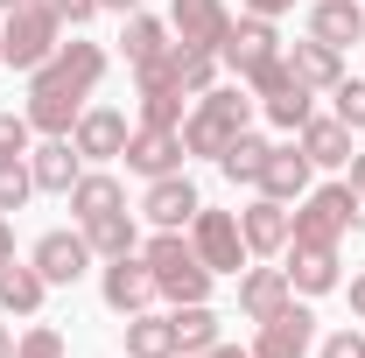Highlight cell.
Segmentation results:
<instances>
[{
    "mask_svg": "<svg viewBox=\"0 0 365 358\" xmlns=\"http://www.w3.org/2000/svg\"><path fill=\"white\" fill-rule=\"evenodd\" d=\"M106 78V49L98 43H56L43 71H29V127L36 134H71L85 113V91Z\"/></svg>",
    "mask_w": 365,
    "mask_h": 358,
    "instance_id": "6da1fadb",
    "label": "cell"
},
{
    "mask_svg": "<svg viewBox=\"0 0 365 358\" xmlns=\"http://www.w3.org/2000/svg\"><path fill=\"white\" fill-rule=\"evenodd\" d=\"M246 120H253V98H246L239 85H225V91L211 85L204 98H197V113L182 120V155H211V162H218L232 140L246 134Z\"/></svg>",
    "mask_w": 365,
    "mask_h": 358,
    "instance_id": "7a4b0ae2",
    "label": "cell"
},
{
    "mask_svg": "<svg viewBox=\"0 0 365 358\" xmlns=\"http://www.w3.org/2000/svg\"><path fill=\"white\" fill-rule=\"evenodd\" d=\"M56 29H63V14H56L49 0H21V7H7V21H0V63H14V71H43L49 56H56Z\"/></svg>",
    "mask_w": 365,
    "mask_h": 358,
    "instance_id": "3957f363",
    "label": "cell"
},
{
    "mask_svg": "<svg viewBox=\"0 0 365 358\" xmlns=\"http://www.w3.org/2000/svg\"><path fill=\"white\" fill-rule=\"evenodd\" d=\"M359 204H365V197L351 190V183H323V190H309V204L288 218V246H337V239L365 218Z\"/></svg>",
    "mask_w": 365,
    "mask_h": 358,
    "instance_id": "277c9868",
    "label": "cell"
},
{
    "mask_svg": "<svg viewBox=\"0 0 365 358\" xmlns=\"http://www.w3.org/2000/svg\"><path fill=\"white\" fill-rule=\"evenodd\" d=\"M140 260L155 274V295H169V302H204L211 295V267L197 260V246H182L176 232H155Z\"/></svg>",
    "mask_w": 365,
    "mask_h": 358,
    "instance_id": "5b68a950",
    "label": "cell"
},
{
    "mask_svg": "<svg viewBox=\"0 0 365 358\" xmlns=\"http://www.w3.org/2000/svg\"><path fill=\"white\" fill-rule=\"evenodd\" d=\"M190 246H197V260L211 274H239L246 267V232H239L232 211H197V218H190Z\"/></svg>",
    "mask_w": 365,
    "mask_h": 358,
    "instance_id": "8992f818",
    "label": "cell"
},
{
    "mask_svg": "<svg viewBox=\"0 0 365 358\" xmlns=\"http://www.w3.org/2000/svg\"><path fill=\"white\" fill-rule=\"evenodd\" d=\"M169 29L182 36V49H211L218 56V43L232 36V14H225V0H176Z\"/></svg>",
    "mask_w": 365,
    "mask_h": 358,
    "instance_id": "52a82bcc",
    "label": "cell"
},
{
    "mask_svg": "<svg viewBox=\"0 0 365 358\" xmlns=\"http://www.w3.org/2000/svg\"><path fill=\"white\" fill-rule=\"evenodd\" d=\"M85 267H91V239L85 232H43V239H36V274H43L49 288H71Z\"/></svg>",
    "mask_w": 365,
    "mask_h": 358,
    "instance_id": "ba28073f",
    "label": "cell"
},
{
    "mask_svg": "<svg viewBox=\"0 0 365 358\" xmlns=\"http://www.w3.org/2000/svg\"><path fill=\"white\" fill-rule=\"evenodd\" d=\"M309 344H317V316L302 310V302H288L281 316H267V323H260L253 358H309Z\"/></svg>",
    "mask_w": 365,
    "mask_h": 358,
    "instance_id": "9c48e42d",
    "label": "cell"
},
{
    "mask_svg": "<svg viewBox=\"0 0 365 358\" xmlns=\"http://www.w3.org/2000/svg\"><path fill=\"white\" fill-rule=\"evenodd\" d=\"M98 288H106V310H120V316H140L155 302V274H148V260H134V253H120Z\"/></svg>",
    "mask_w": 365,
    "mask_h": 358,
    "instance_id": "30bf717a",
    "label": "cell"
},
{
    "mask_svg": "<svg viewBox=\"0 0 365 358\" xmlns=\"http://www.w3.org/2000/svg\"><path fill=\"white\" fill-rule=\"evenodd\" d=\"M140 211H148V218L162 225V232H176V225H190L197 211H204V204H197V183H190V176L176 169V176H155V183H148Z\"/></svg>",
    "mask_w": 365,
    "mask_h": 358,
    "instance_id": "8fae6325",
    "label": "cell"
},
{
    "mask_svg": "<svg viewBox=\"0 0 365 358\" xmlns=\"http://www.w3.org/2000/svg\"><path fill=\"white\" fill-rule=\"evenodd\" d=\"M127 169H140V176H176L182 169V134L176 127H140V134H127Z\"/></svg>",
    "mask_w": 365,
    "mask_h": 358,
    "instance_id": "7c38bea8",
    "label": "cell"
},
{
    "mask_svg": "<svg viewBox=\"0 0 365 358\" xmlns=\"http://www.w3.org/2000/svg\"><path fill=\"white\" fill-rule=\"evenodd\" d=\"M218 56H225L232 71L246 78L253 63H267V56H281V36H274V21H267V14H253V21H232V36L218 43Z\"/></svg>",
    "mask_w": 365,
    "mask_h": 358,
    "instance_id": "4fadbf2b",
    "label": "cell"
},
{
    "mask_svg": "<svg viewBox=\"0 0 365 358\" xmlns=\"http://www.w3.org/2000/svg\"><path fill=\"white\" fill-rule=\"evenodd\" d=\"M71 148H78V155H91V162L127 155V120H120L113 106H91V113H78V127H71Z\"/></svg>",
    "mask_w": 365,
    "mask_h": 358,
    "instance_id": "5bb4252c",
    "label": "cell"
},
{
    "mask_svg": "<svg viewBox=\"0 0 365 358\" xmlns=\"http://www.w3.org/2000/svg\"><path fill=\"white\" fill-rule=\"evenodd\" d=\"M288 302H295V288H288V267H253L246 281H239V310L253 316V323L281 316Z\"/></svg>",
    "mask_w": 365,
    "mask_h": 358,
    "instance_id": "9a60e30c",
    "label": "cell"
},
{
    "mask_svg": "<svg viewBox=\"0 0 365 358\" xmlns=\"http://www.w3.org/2000/svg\"><path fill=\"white\" fill-rule=\"evenodd\" d=\"M309 155L302 148H274L267 169H260V197H274V204H288V197H309Z\"/></svg>",
    "mask_w": 365,
    "mask_h": 358,
    "instance_id": "2e32d148",
    "label": "cell"
},
{
    "mask_svg": "<svg viewBox=\"0 0 365 358\" xmlns=\"http://www.w3.org/2000/svg\"><path fill=\"white\" fill-rule=\"evenodd\" d=\"M239 232H246V253H281L288 246V204H274V197L246 204L239 211Z\"/></svg>",
    "mask_w": 365,
    "mask_h": 358,
    "instance_id": "e0dca14e",
    "label": "cell"
},
{
    "mask_svg": "<svg viewBox=\"0 0 365 358\" xmlns=\"http://www.w3.org/2000/svg\"><path fill=\"white\" fill-rule=\"evenodd\" d=\"M29 169H36V190L71 197V183H78V148H71V134H49L43 148L29 155Z\"/></svg>",
    "mask_w": 365,
    "mask_h": 358,
    "instance_id": "ac0fdd59",
    "label": "cell"
},
{
    "mask_svg": "<svg viewBox=\"0 0 365 358\" xmlns=\"http://www.w3.org/2000/svg\"><path fill=\"white\" fill-rule=\"evenodd\" d=\"M309 36L330 49H344V43H365V14H359V0H317V14H309Z\"/></svg>",
    "mask_w": 365,
    "mask_h": 358,
    "instance_id": "d6986e66",
    "label": "cell"
},
{
    "mask_svg": "<svg viewBox=\"0 0 365 358\" xmlns=\"http://www.w3.org/2000/svg\"><path fill=\"white\" fill-rule=\"evenodd\" d=\"M295 134H302V155H309V162H323V169L351 162V127H344V120H317V113H309Z\"/></svg>",
    "mask_w": 365,
    "mask_h": 358,
    "instance_id": "ffe728a7",
    "label": "cell"
},
{
    "mask_svg": "<svg viewBox=\"0 0 365 358\" xmlns=\"http://www.w3.org/2000/svg\"><path fill=\"white\" fill-rule=\"evenodd\" d=\"M288 288H302V295H330V288H337V246H295V260H288Z\"/></svg>",
    "mask_w": 365,
    "mask_h": 358,
    "instance_id": "44dd1931",
    "label": "cell"
},
{
    "mask_svg": "<svg viewBox=\"0 0 365 358\" xmlns=\"http://www.w3.org/2000/svg\"><path fill=\"white\" fill-rule=\"evenodd\" d=\"M288 71H295V78H302L309 91H330L337 78H344V63H337V49H330V43H317V36L288 49Z\"/></svg>",
    "mask_w": 365,
    "mask_h": 358,
    "instance_id": "7402d4cb",
    "label": "cell"
},
{
    "mask_svg": "<svg viewBox=\"0 0 365 358\" xmlns=\"http://www.w3.org/2000/svg\"><path fill=\"white\" fill-rule=\"evenodd\" d=\"M127 358H182L176 352V323L169 316H127Z\"/></svg>",
    "mask_w": 365,
    "mask_h": 358,
    "instance_id": "603a6c76",
    "label": "cell"
},
{
    "mask_svg": "<svg viewBox=\"0 0 365 358\" xmlns=\"http://www.w3.org/2000/svg\"><path fill=\"white\" fill-rule=\"evenodd\" d=\"M120 49H127V63H134V71H148V63H162L176 43H169V29H162L155 14H127V36H120Z\"/></svg>",
    "mask_w": 365,
    "mask_h": 358,
    "instance_id": "cb8c5ba5",
    "label": "cell"
},
{
    "mask_svg": "<svg viewBox=\"0 0 365 358\" xmlns=\"http://www.w3.org/2000/svg\"><path fill=\"white\" fill-rule=\"evenodd\" d=\"M43 274H36V260H29V267H14V260H7V267H0V310L7 316H36L43 310Z\"/></svg>",
    "mask_w": 365,
    "mask_h": 358,
    "instance_id": "d4e9b609",
    "label": "cell"
},
{
    "mask_svg": "<svg viewBox=\"0 0 365 358\" xmlns=\"http://www.w3.org/2000/svg\"><path fill=\"white\" fill-rule=\"evenodd\" d=\"M71 211L91 225V218H106V211H127V190H120L113 176H78L71 183Z\"/></svg>",
    "mask_w": 365,
    "mask_h": 358,
    "instance_id": "484cf974",
    "label": "cell"
},
{
    "mask_svg": "<svg viewBox=\"0 0 365 358\" xmlns=\"http://www.w3.org/2000/svg\"><path fill=\"white\" fill-rule=\"evenodd\" d=\"M267 155H274V140H260V134H239L218 155V169H225L232 183H260V169H267Z\"/></svg>",
    "mask_w": 365,
    "mask_h": 358,
    "instance_id": "4316f807",
    "label": "cell"
},
{
    "mask_svg": "<svg viewBox=\"0 0 365 358\" xmlns=\"http://www.w3.org/2000/svg\"><path fill=\"white\" fill-rule=\"evenodd\" d=\"M176 352H204V344H218V316L204 310V302H176Z\"/></svg>",
    "mask_w": 365,
    "mask_h": 358,
    "instance_id": "83f0119b",
    "label": "cell"
},
{
    "mask_svg": "<svg viewBox=\"0 0 365 358\" xmlns=\"http://www.w3.org/2000/svg\"><path fill=\"white\" fill-rule=\"evenodd\" d=\"M85 239H91V253L120 260V253H134V218H127V211H106V218L85 225Z\"/></svg>",
    "mask_w": 365,
    "mask_h": 358,
    "instance_id": "f1b7e54d",
    "label": "cell"
},
{
    "mask_svg": "<svg viewBox=\"0 0 365 358\" xmlns=\"http://www.w3.org/2000/svg\"><path fill=\"white\" fill-rule=\"evenodd\" d=\"M211 71H218V56H211V49H169V78H176L182 91H197V98H204V91H211Z\"/></svg>",
    "mask_w": 365,
    "mask_h": 358,
    "instance_id": "f546056e",
    "label": "cell"
},
{
    "mask_svg": "<svg viewBox=\"0 0 365 358\" xmlns=\"http://www.w3.org/2000/svg\"><path fill=\"white\" fill-rule=\"evenodd\" d=\"M29 190H36L29 155H0V211H21V204H29Z\"/></svg>",
    "mask_w": 365,
    "mask_h": 358,
    "instance_id": "4dcf8cb0",
    "label": "cell"
},
{
    "mask_svg": "<svg viewBox=\"0 0 365 358\" xmlns=\"http://www.w3.org/2000/svg\"><path fill=\"white\" fill-rule=\"evenodd\" d=\"M140 127H176V134H182V91L176 85L140 91Z\"/></svg>",
    "mask_w": 365,
    "mask_h": 358,
    "instance_id": "1f68e13d",
    "label": "cell"
},
{
    "mask_svg": "<svg viewBox=\"0 0 365 358\" xmlns=\"http://www.w3.org/2000/svg\"><path fill=\"white\" fill-rule=\"evenodd\" d=\"M260 106H267L274 127H288V134H295V127L309 120V85H288V91H274V98H260Z\"/></svg>",
    "mask_w": 365,
    "mask_h": 358,
    "instance_id": "d6a6232c",
    "label": "cell"
},
{
    "mask_svg": "<svg viewBox=\"0 0 365 358\" xmlns=\"http://www.w3.org/2000/svg\"><path fill=\"white\" fill-rule=\"evenodd\" d=\"M288 85H302V78L288 71V56H267V63L246 71V91H253V98H274V91H288Z\"/></svg>",
    "mask_w": 365,
    "mask_h": 358,
    "instance_id": "836d02e7",
    "label": "cell"
},
{
    "mask_svg": "<svg viewBox=\"0 0 365 358\" xmlns=\"http://www.w3.org/2000/svg\"><path fill=\"white\" fill-rule=\"evenodd\" d=\"M337 120H344V127H365V78H337Z\"/></svg>",
    "mask_w": 365,
    "mask_h": 358,
    "instance_id": "e575fe53",
    "label": "cell"
},
{
    "mask_svg": "<svg viewBox=\"0 0 365 358\" xmlns=\"http://www.w3.org/2000/svg\"><path fill=\"white\" fill-rule=\"evenodd\" d=\"M14 358H63V337H56L49 323H36V330H29V337L14 344Z\"/></svg>",
    "mask_w": 365,
    "mask_h": 358,
    "instance_id": "d590c367",
    "label": "cell"
},
{
    "mask_svg": "<svg viewBox=\"0 0 365 358\" xmlns=\"http://www.w3.org/2000/svg\"><path fill=\"white\" fill-rule=\"evenodd\" d=\"M29 113H0V155H29Z\"/></svg>",
    "mask_w": 365,
    "mask_h": 358,
    "instance_id": "8d00e7d4",
    "label": "cell"
},
{
    "mask_svg": "<svg viewBox=\"0 0 365 358\" xmlns=\"http://www.w3.org/2000/svg\"><path fill=\"white\" fill-rule=\"evenodd\" d=\"M323 358H365V337L359 330H337V337H323Z\"/></svg>",
    "mask_w": 365,
    "mask_h": 358,
    "instance_id": "74e56055",
    "label": "cell"
},
{
    "mask_svg": "<svg viewBox=\"0 0 365 358\" xmlns=\"http://www.w3.org/2000/svg\"><path fill=\"white\" fill-rule=\"evenodd\" d=\"M49 7H56L63 21H91V14H98V0H49Z\"/></svg>",
    "mask_w": 365,
    "mask_h": 358,
    "instance_id": "f35d334b",
    "label": "cell"
},
{
    "mask_svg": "<svg viewBox=\"0 0 365 358\" xmlns=\"http://www.w3.org/2000/svg\"><path fill=\"white\" fill-rule=\"evenodd\" d=\"M246 7H253V14H267V21H274V14H288L295 0H246Z\"/></svg>",
    "mask_w": 365,
    "mask_h": 358,
    "instance_id": "ab89813d",
    "label": "cell"
},
{
    "mask_svg": "<svg viewBox=\"0 0 365 358\" xmlns=\"http://www.w3.org/2000/svg\"><path fill=\"white\" fill-rule=\"evenodd\" d=\"M182 358H246V352H232V344H204V352H182Z\"/></svg>",
    "mask_w": 365,
    "mask_h": 358,
    "instance_id": "60d3db41",
    "label": "cell"
},
{
    "mask_svg": "<svg viewBox=\"0 0 365 358\" xmlns=\"http://www.w3.org/2000/svg\"><path fill=\"white\" fill-rule=\"evenodd\" d=\"M351 190L365 197V155H351Z\"/></svg>",
    "mask_w": 365,
    "mask_h": 358,
    "instance_id": "b9f144b4",
    "label": "cell"
},
{
    "mask_svg": "<svg viewBox=\"0 0 365 358\" xmlns=\"http://www.w3.org/2000/svg\"><path fill=\"white\" fill-rule=\"evenodd\" d=\"M7 260H14V232L0 225V267H7Z\"/></svg>",
    "mask_w": 365,
    "mask_h": 358,
    "instance_id": "7bdbcfd3",
    "label": "cell"
},
{
    "mask_svg": "<svg viewBox=\"0 0 365 358\" xmlns=\"http://www.w3.org/2000/svg\"><path fill=\"white\" fill-rule=\"evenodd\" d=\"M98 7H113V14H140V0H98Z\"/></svg>",
    "mask_w": 365,
    "mask_h": 358,
    "instance_id": "ee69618b",
    "label": "cell"
},
{
    "mask_svg": "<svg viewBox=\"0 0 365 358\" xmlns=\"http://www.w3.org/2000/svg\"><path fill=\"white\" fill-rule=\"evenodd\" d=\"M351 310L365 316V274H359V281H351Z\"/></svg>",
    "mask_w": 365,
    "mask_h": 358,
    "instance_id": "f6af8a7d",
    "label": "cell"
},
{
    "mask_svg": "<svg viewBox=\"0 0 365 358\" xmlns=\"http://www.w3.org/2000/svg\"><path fill=\"white\" fill-rule=\"evenodd\" d=\"M0 358H14V330L7 323H0Z\"/></svg>",
    "mask_w": 365,
    "mask_h": 358,
    "instance_id": "bcb514c9",
    "label": "cell"
},
{
    "mask_svg": "<svg viewBox=\"0 0 365 358\" xmlns=\"http://www.w3.org/2000/svg\"><path fill=\"white\" fill-rule=\"evenodd\" d=\"M0 7H21V0H0Z\"/></svg>",
    "mask_w": 365,
    "mask_h": 358,
    "instance_id": "7dc6e473",
    "label": "cell"
}]
</instances>
